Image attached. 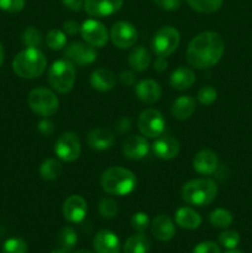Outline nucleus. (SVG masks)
I'll return each mask as SVG.
<instances>
[{
	"mask_svg": "<svg viewBox=\"0 0 252 253\" xmlns=\"http://www.w3.org/2000/svg\"><path fill=\"white\" fill-rule=\"evenodd\" d=\"M192 253H221V251H220V247L215 242L205 241L198 244Z\"/></svg>",
	"mask_w": 252,
	"mask_h": 253,
	"instance_id": "nucleus-40",
	"label": "nucleus"
},
{
	"mask_svg": "<svg viewBox=\"0 0 252 253\" xmlns=\"http://www.w3.org/2000/svg\"><path fill=\"white\" fill-rule=\"evenodd\" d=\"M67 59L72 63H76L78 66H85V64L93 63L98 57L95 47L90 46L89 43H83V42H73L68 44V47L64 51Z\"/></svg>",
	"mask_w": 252,
	"mask_h": 253,
	"instance_id": "nucleus-12",
	"label": "nucleus"
},
{
	"mask_svg": "<svg viewBox=\"0 0 252 253\" xmlns=\"http://www.w3.org/2000/svg\"><path fill=\"white\" fill-rule=\"evenodd\" d=\"M81 35L84 41L93 47L105 46L109 40L106 27L100 21L94 19H89L82 24Z\"/></svg>",
	"mask_w": 252,
	"mask_h": 253,
	"instance_id": "nucleus-11",
	"label": "nucleus"
},
{
	"mask_svg": "<svg viewBox=\"0 0 252 253\" xmlns=\"http://www.w3.org/2000/svg\"><path fill=\"white\" fill-rule=\"evenodd\" d=\"M46 43L52 51H59L67 44V36L62 30L53 29L47 34Z\"/></svg>",
	"mask_w": 252,
	"mask_h": 253,
	"instance_id": "nucleus-32",
	"label": "nucleus"
},
{
	"mask_svg": "<svg viewBox=\"0 0 252 253\" xmlns=\"http://www.w3.org/2000/svg\"><path fill=\"white\" fill-rule=\"evenodd\" d=\"M63 216L69 222H82L86 215V202L81 195H71L63 204Z\"/></svg>",
	"mask_w": 252,
	"mask_h": 253,
	"instance_id": "nucleus-15",
	"label": "nucleus"
},
{
	"mask_svg": "<svg viewBox=\"0 0 252 253\" xmlns=\"http://www.w3.org/2000/svg\"><path fill=\"white\" fill-rule=\"evenodd\" d=\"M2 62H4V48H2V44L0 43V67H1Z\"/></svg>",
	"mask_w": 252,
	"mask_h": 253,
	"instance_id": "nucleus-48",
	"label": "nucleus"
},
{
	"mask_svg": "<svg viewBox=\"0 0 252 253\" xmlns=\"http://www.w3.org/2000/svg\"><path fill=\"white\" fill-rule=\"evenodd\" d=\"M195 100L189 95H182L173 101L172 115L177 120H187L194 114Z\"/></svg>",
	"mask_w": 252,
	"mask_h": 253,
	"instance_id": "nucleus-25",
	"label": "nucleus"
},
{
	"mask_svg": "<svg viewBox=\"0 0 252 253\" xmlns=\"http://www.w3.org/2000/svg\"><path fill=\"white\" fill-rule=\"evenodd\" d=\"M26 0H0V9L7 12H19L25 7Z\"/></svg>",
	"mask_w": 252,
	"mask_h": 253,
	"instance_id": "nucleus-39",
	"label": "nucleus"
},
{
	"mask_svg": "<svg viewBox=\"0 0 252 253\" xmlns=\"http://www.w3.org/2000/svg\"><path fill=\"white\" fill-rule=\"evenodd\" d=\"M29 246L26 241L20 237H12V239L6 240L2 245V253H27Z\"/></svg>",
	"mask_w": 252,
	"mask_h": 253,
	"instance_id": "nucleus-35",
	"label": "nucleus"
},
{
	"mask_svg": "<svg viewBox=\"0 0 252 253\" xmlns=\"http://www.w3.org/2000/svg\"><path fill=\"white\" fill-rule=\"evenodd\" d=\"M217 194L216 183L209 178H198L185 183L182 188V199L187 204L205 207L211 204Z\"/></svg>",
	"mask_w": 252,
	"mask_h": 253,
	"instance_id": "nucleus-4",
	"label": "nucleus"
},
{
	"mask_svg": "<svg viewBox=\"0 0 252 253\" xmlns=\"http://www.w3.org/2000/svg\"><path fill=\"white\" fill-rule=\"evenodd\" d=\"M115 136L108 128H94L86 135V143L94 151H105L113 147Z\"/></svg>",
	"mask_w": 252,
	"mask_h": 253,
	"instance_id": "nucleus-19",
	"label": "nucleus"
},
{
	"mask_svg": "<svg viewBox=\"0 0 252 253\" xmlns=\"http://www.w3.org/2000/svg\"><path fill=\"white\" fill-rule=\"evenodd\" d=\"M90 85L98 91H109L116 85V76L108 68H98L91 73Z\"/></svg>",
	"mask_w": 252,
	"mask_h": 253,
	"instance_id": "nucleus-22",
	"label": "nucleus"
},
{
	"mask_svg": "<svg viewBox=\"0 0 252 253\" xmlns=\"http://www.w3.org/2000/svg\"><path fill=\"white\" fill-rule=\"evenodd\" d=\"M180 42V35L177 29L172 26L161 27L155 35H153L151 47L152 51L158 57H166L173 53L178 48Z\"/></svg>",
	"mask_w": 252,
	"mask_h": 253,
	"instance_id": "nucleus-7",
	"label": "nucleus"
},
{
	"mask_svg": "<svg viewBox=\"0 0 252 253\" xmlns=\"http://www.w3.org/2000/svg\"><path fill=\"white\" fill-rule=\"evenodd\" d=\"M48 83L61 94L69 93L76 83V68L68 59H58L48 69Z\"/></svg>",
	"mask_w": 252,
	"mask_h": 253,
	"instance_id": "nucleus-5",
	"label": "nucleus"
},
{
	"mask_svg": "<svg viewBox=\"0 0 252 253\" xmlns=\"http://www.w3.org/2000/svg\"><path fill=\"white\" fill-rule=\"evenodd\" d=\"M47 59L40 48L26 47L19 52L12 61L15 74L25 79L39 78L46 71Z\"/></svg>",
	"mask_w": 252,
	"mask_h": 253,
	"instance_id": "nucleus-3",
	"label": "nucleus"
},
{
	"mask_svg": "<svg viewBox=\"0 0 252 253\" xmlns=\"http://www.w3.org/2000/svg\"><path fill=\"white\" fill-rule=\"evenodd\" d=\"M232 214L226 209H215L209 215L210 224L217 229H226L232 224Z\"/></svg>",
	"mask_w": 252,
	"mask_h": 253,
	"instance_id": "nucleus-31",
	"label": "nucleus"
},
{
	"mask_svg": "<svg viewBox=\"0 0 252 253\" xmlns=\"http://www.w3.org/2000/svg\"><path fill=\"white\" fill-rule=\"evenodd\" d=\"M225 253H244V252L239 251V250H236V249H232V250H229V251L225 252Z\"/></svg>",
	"mask_w": 252,
	"mask_h": 253,
	"instance_id": "nucleus-50",
	"label": "nucleus"
},
{
	"mask_svg": "<svg viewBox=\"0 0 252 253\" xmlns=\"http://www.w3.org/2000/svg\"><path fill=\"white\" fill-rule=\"evenodd\" d=\"M224 0H187L193 10L202 14H211L221 7Z\"/></svg>",
	"mask_w": 252,
	"mask_h": 253,
	"instance_id": "nucleus-30",
	"label": "nucleus"
},
{
	"mask_svg": "<svg viewBox=\"0 0 252 253\" xmlns=\"http://www.w3.org/2000/svg\"><path fill=\"white\" fill-rule=\"evenodd\" d=\"M37 127H39L40 132L44 136H51L54 132L53 123L51 120H48V119H43V120L40 121Z\"/></svg>",
	"mask_w": 252,
	"mask_h": 253,
	"instance_id": "nucleus-42",
	"label": "nucleus"
},
{
	"mask_svg": "<svg viewBox=\"0 0 252 253\" xmlns=\"http://www.w3.org/2000/svg\"><path fill=\"white\" fill-rule=\"evenodd\" d=\"M119 78H120V82L123 83V85H126V86H131L135 84V74L132 73L131 71H124L121 72L120 76H119Z\"/></svg>",
	"mask_w": 252,
	"mask_h": 253,
	"instance_id": "nucleus-44",
	"label": "nucleus"
},
{
	"mask_svg": "<svg viewBox=\"0 0 252 253\" xmlns=\"http://www.w3.org/2000/svg\"><path fill=\"white\" fill-rule=\"evenodd\" d=\"M98 210L99 214L103 217H105V219H113V217H115L119 212L118 203L114 199H110V198H103V199L99 202Z\"/></svg>",
	"mask_w": 252,
	"mask_h": 253,
	"instance_id": "nucleus-34",
	"label": "nucleus"
},
{
	"mask_svg": "<svg viewBox=\"0 0 252 253\" xmlns=\"http://www.w3.org/2000/svg\"><path fill=\"white\" fill-rule=\"evenodd\" d=\"M73 253H91V252L88 251V250H78V251H76Z\"/></svg>",
	"mask_w": 252,
	"mask_h": 253,
	"instance_id": "nucleus-51",
	"label": "nucleus"
},
{
	"mask_svg": "<svg viewBox=\"0 0 252 253\" xmlns=\"http://www.w3.org/2000/svg\"><path fill=\"white\" fill-rule=\"evenodd\" d=\"M137 184V178L131 172L123 167H110L104 170L100 177V185L108 194L124 197L133 192Z\"/></svg>",
	"mask_w": 252,
	"mask_h": 253,
	"instance_id": "nucleus-2",
	"label": "nucleus"
},
{
	"mask_svg": "<svg viewBox=\"0 0 252 253\" xmlns=\"http://www.w3.org/2000/svg\"><path fill=\"white\" fill-rule=\"evenodd\" d=\"M195 74L187 67H179L170 74L169 84L175 90H185L194 84Z\"/></svg>",
	"mask_w": 252,
	"mask_h": 253,
	"instance_id": "nucleus-23",
	"label": "nucleus"
},
{
	"mask_svg": "<svg viewBox=\"0 0 252 253\" xmlns=\"http://www.w3.org/2000/svg\"><path fill=\"white\" fill-rule=\"evenodd\" d=\"M153 2L160 9L166 10V11H174L180 6L182 0H153Z\"/></svg>",
	"mask_w": 252,
	"mask_h": 253,
	"instance_id": "nucleus-41",
	"label": "nucleus"
},
{
	"mask_svg": "<svg viewBox=\"0 0 252 253\" xmlns=\"http://www.w3.org/2000/svg\"><path fill=\"white\" fill-rule=\"evenodd\" d=\"M77 242H78V235L74 229L69 226L63 227L57 236V244L59 245V247L68 252L76 247Z\"/></svg>",
	"mask_w": 252,
	"mask_h": 253,
	"instance_id": "nucleus-29",
	"label": "nucleus"
},
{
	"mask_svg": "<svg viewBox=\"0 0 252 253\" xmlns=\"http://www.w3.org/2000/svg\"><path fill=\"white\" fill-rule=\"evenodd\" d=\"M151 231L156 240L161 242H168L174 237L175 227L169 216L161 214L151 222Z\"/></svg>",
	"mask_w": 252,
	"mask_h": 253,
	"instance_id": "nucleus-18",
	"label": "nucleus"
},
{
	"mask_svg": "<svg viewBox=\"0 0 252 253\" xmlns=\"http://www.w3.org/2000/svg\"><path fill=\"white\" fill-rule=\"evenodd\" d=\"M110 39L114 46H116L118 48H130L137 41V31L130 22L118 21L111 27Z\"/></svg>",
	"mask_w": 252,
	"mask_h": 253,
	"instance_id": "nucleus-10",
	"label": "nucleus"
},
{
	"mask_svg": "<svg viewBox=\"0 0 252 253\" xmlns=\"http://www.w3.org/2000/svg\"><path fill=\"white\" fill-rule=\"evenodd\" d=\"M180 150V145L175 138L170 136H160L156 138L152 145V151L161 160H173L178 156Z\"/></svg>",
	"mask_w": 252,
	"mask_h": 253,
	"instance_id": "nucleus-17",
	"label": "nucleus"
},
{
	"mask_svg": "<svg viewBox=\"0 0 252 253\" xmlns=\"http://www.w3.org/2000/svg\"><path fill=\"white\" fill-rule=\"evenodd\" d=\"M219 240V244L222 247L227 250L236 249L237 245L240 244V235L237 231H232V230H225L217 237Z\"/></svg>",
	"mask_w": 252,
	"mask_h": 253,
	"instance_id": "nucleus-36",
	"label": "nucleus"
},
{
	"mask_svg": "<svg viewBox=\"0 0 252 253\" xmlns=\"http://www.w3.org/2000/svg\"><path fill=\"white\" fill-rule=\"evenodd\" d=\"M193 167L195 172L203 175H210L216 172L219 167V158L217 155L211 150H203L195 155L193 160Z\"/></svg>",
	"mask_w": 252,
	"mask_h": 253,
	"instance_id": "nucleus-16",
	"label": "nucleus"
},
{
	"mask_svg": "<svg viewBox=\"0 0 252 253\" xmlns=\"http://www.w3.org/2000/svg\"><path fill=\"white\" fill-rule=\"evenodd\" d=\"M151 54L145 47H135L128 54V64L136 72H143L150 67Z\"/></svg>",
	"mask_w": 252,
	"mask_h": 253,
	"instance_id": "nucleus-27",
	"label": "nucleus"
},
{
	"mask_svg": "<svg viewBox=\"0 0 252 253\" xmlns=\"http://www.w3.org/2000/svg\"><path fill=\"white\" fill-rule=\"evenodd\" d=\"M150 226V217L146 212H135L131 217V227L137 232H143Z\"/></svg>",
	"mask_w": 252,
	"mask_h": 253,
	"instance_id": "nucleus-38",
	"label": "nucleus"
},
{
	"mask_svg": "<svg viewBox=\"0 0 252 253\" xmlns=\"http://www.w3.org/2000/svg\"><path fill=\"white\" fill-rule=\"evenodd\" d=\"M166 121L163 115L156 109H146L140 114L137 127L142 136L147 138H157L165 131Z\"/></svg>",
	"mask_w": 252,
	"mask_h": 253,
	"instance_id": "nucleus-8",
	"label": "nucleus"
},
{
	"mask_svg": "<svg viewBox=\"0 0 252 253\" xmlns=\"http://www.w3.org/2000/svg\"><path fill=\"white\" fill-rule=\"evenodd\" d=\"M82 146L79 137L73 132H64L57 140L54 152L59 160L64 162H74L81 156Z\"/></svg>",
	"mask_w": 252,
	"mask_h": 253,
	"instance_id": "nucleus-9",
	"label": "nucleus"
},
{
	"mask_svg": "<svg viewBox=\"0 0 252 253\" xmlns=\"http://www.w3.org/2000/svg\"><path fill=\"white\" fill-rule=\"evenodd\" d=\"M95 253H120V241L114 232L101 230L93 240Z\"/></svg>",
	"mask_w": 252,
	"mask_h": 253,
	"instance_id": "nucleus-20",
	"label": "nucleus"
},
{
	"mask_svg": "<svg viewBox=\"0 0 252 253\" xmlns=\"http://www.w3.org/2000/svg\"><path fill=\"white\" fill-rule=\"evenodd\" d=\"M124 0H84V10L93 17L113 15L121 9Z\"/></svg>",
	"mask_w": 252,
	"mask_h": 253,
	"instance_id": "nucleus-13",
	"label": "nucleus"
},
{
	"mask_svg": "<svg viewBox=\"0 0 252 253\" xmlns=\"http://www.w3.org/2000/svg\"><path fill=\"white\" fill-rule=\"evenodd\" d=\"M30 109L42 118H49L58 110L59 101L56 94L47 88L32 89L27 96Z\"/></svg>",
	"mask_w": 252,
	"mask_h": 253,
	"instance_id": "nucleus-6",
	"label": "nucleus"
},
{
	"mask_svg": "<svg viewBox=\"0 0 252 253\" xmlns=\"http://www.w3.org/2000/svg\"><path fill=\"white\" fill-rule=\"evenodd\" d=\"M22 42L26 47L39 48L42 43V35L36 27L27 26L22 32Z\"/></svg>",
	"mask_w": 252,
	"mask_h": 253,
	"instance_id": "nucleus-33",
	"label": "nucleus"
},
{
	"mask_svg": "<svg viewBox=\"0 0 252 253\" xmlns=\"http://www.w3.org/2000/svg\"><path fill=\"white\" fill-rule=\"evenodd\" d=\"M175 224L185 230H195L202 225V216L192 208H179L175 212Z\"/></svg>",
	"mask_w": 252,
	"mask_h": 253,
	"instance_id": "nucleus-24",
	"label": "nucleus"
},
{
	"mask_svg": "<svg viewBox=\"0 0 252 253\" xmlns=\"http://www.w3.org/2000/svg\"><path fill=\"white\" fill-rule=\"evenodd\" d=\"M225 52V41L217 32L205 31L197 35L187 48V62L197 69H205L220 62Z\"/></svg>",
	"mask_w": 252,
	"mask_h": 253,
	"instance_id": "nucleus-1",
	"label": "nucleus"
},
{
	"mask_svg": "<svg viewBox=\"0 0 252 253\" xmlns=\"http://www.w3.org/2000/svg\"><path fill=\"white\" fill-rule=\"evenodd\" d=\"M151 250V240L143 232L132 235L124 245V253H148Z\"/></svg>",
	"mask_w": 252,
	"mask_h": 253,
	"instance_id": "nucleus-26",
	"label": "nucleus"
},
{
	"mask_svg": "<svg viewBox=\"0 0 252 253\" xmlns=\"http://www.w3.org/2000/svg\"><path fill=\"white\" fill-rule=\"evenodd\" d=\"M217 98V91L211 85H205L198 91V100L203 105H211Z\"/></svg>",
	"mask_w": 252,
	"mask_h": 253,
	"instance_id": "nucleus-37",
	"label": "nucleus"
},
{
	"mask_svg": "<svg viewBox=\"0 0 252 253\" xmlns=\"http://www.w3.org/2000/svg\"><path fill=\"white\" fill-rule=\"evenodd\" d=\"M167 66H168V62L167 59H166V57H158V58L155 61V63H153L155 71L160 72V73L165 72L166 69H167Z\"/></svg>",
	"mask_w": 252,
	"mask_h": 253,
	"instance_id": "nucleus-47",
	"label": "nucleus"
},
{
	"mask_svg": "<svg viewBox=\"0 0 252 253\" xmlns=\"http://www.w3.org/2000/svg\"><path fill=\"white\" fill-rule=\"evenodd\" d=\"M62 2L72 11H81L82 7H84V0H62Z\"/></svg>",
	"mask_w": 252,
	"mask_h": 253,
	"instance_id": "nucleus-45",
	"label": "nucleus"
},
{
	"mask_svg": "<svg viewBox=\"0 0 252 253\" xmlns=\"http://www.w3.org/2000/svg\"><path fill=\"white\" fill-rule=\"evenodd\" d=\"M51 253H68V251H66V250H63V249H61V247H59V249L53 250V251H52Z\"/></svg>",
	"mask_w": 252,
	"mask_h": 253,
	"instance_id": "nucleus-49",
	"label": "nucleus"
},
{
	"mask_svg": "<svg viewBox=\"0 0 252 253\" xmlns=\"http://www.w3.org/2000/svg\"><path fill=\"white\" fill-rule=\"evenodd\" d=\"M116 130L119 131L120 133H125L127 132L128 130L131 128V120L128 118H123L116 123Z\"/></svg>",
	"mask_w": 252,
	"mask_h": 253,
	"instance_id": "nucleus-46",
	"label": "nucleus"
},
{
	"mask_svg": "<svg viewBox=\"0 0 252 253\" xmlns=\"http://www.w3.org/2000/svg\"><path fill=\"white\" fill-rule=\"evenodd\" d=\"M135 93L142 103L155 104L162 96V89L157 82L152 79H143L136 84Z\"/></svg>",
	"mask_w": 252,
	"mask_h": 253,
	"instance_id": "nucleus-21",
	"label": "nucleus"
},
{
	"mask_svg": "<svg viewBox=\"0 0 252 253\" xmlns=\"http://www.w3.org/2000/svg\"><path fill=\"white\" fill-rule=\"evenodd\" d=\"M150 151V143L145 136H128L123 143V153L126 158L132 161L142 160Z\"/></svg>",
	"mask_w": 252,
	"mask_h": 253,
	"instance_id": "nucleus-14",
	"label": "nucleus"
},
{
	"mask_svg": "<svg viewBox=\"0 0 252 253\" xmlns=\"http://www.w3.org/2000/svg\"><path fill=\"white\" fill-rule=\"evenodd\" d=\"M63 30L66 34L74 36V35H77L78 32H81V26H79L78 22L74 21V20H67L63 24Z\"/></svg>",
	"mask_w": 252,
	"mask_h": 253,
	"instance_id": "nucleus-43",
	"label": "nucleus"
},
{
	"mask_svg": "<svg viewBox=\"0 0 252 253\" xmlns=\"http://www.w3.org/2000/svg\"><path fill=\"white\" fill-rule=\"evenodd\" d=\"M62 165L54 158L46 160L40 166V175L44 180H56L62 174Z\"/></svg>",
	"mask_w": 252,
	"mask_h": 253,
	"instance_id": "nucleus-28",
	"label": "nucleus"
}]
</instances>
